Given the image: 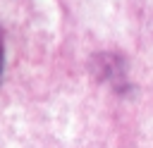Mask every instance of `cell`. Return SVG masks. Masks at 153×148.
Segmentation results:
<instances>
[{
  "mask_svg": "<svg viewBox=\"0 0 153 148\" xmlns=\"http://www.w3.org/2000/svg\"><path fill=\"white\" fill-rule=\"evenodd\" d=\"M0 69H2V36H0Z\"/></svg>",
  "mask_w": 153,
  "mask_h": 148,
  "instance_id": "6da1fadb",
  "label": "cell"
}]
</instances>
